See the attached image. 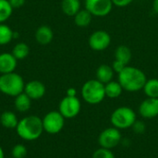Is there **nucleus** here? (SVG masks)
Segmentation results:
<instances>
[{"mask_svg": "<svg viewBox=\"0 0 158 158\" xmlns=\"http://www.w3.org/2000/svg\"><path fill=\"white\" fill-rule=\"evenodd\" d=\"M118 81L124 91L136 93L143 89L147 81V77L142 69L128 65L118 74Z\"/></svg>", "mask_w": 158, "mask_h": 158, "instance_id": "1", "label": "nucleus"}, {"mask_svg": "<svg viewBox=\"0 0 158 158\" xmlns=\"http://www.w3.org/2000/svg\"><path fill=\"white\" fill-rule=\"evenodd\" d=\"M16 131L19 137L24 141H35L41 137L44 131L42 118L36 116L25 117L19 120Z\"/></svg>", "mask_w": 158, "mask_h": 158, "instance_id": "2", "label": "nucleus"}, {"mask_svg": "<svg viewBox=\"0 0 158 158\" xmlns=\"http://www.w3.org/2000/svg\"><path fill=\"white\" fill-rule=\"evenodd\" d=\"M81 97L89 105H98L106 98L105 84L98 80H89L81 87Z\"/></svg>", "mask_w": 158, "mask_h": 158, "instance_id": "3", "label": "nucleus"}, {"mask_svg": "<svg viewBox=\"0 0 158 158\" xmlns=\"http://www.w3.org/2000/svg\"><path fill=\"white\" fill-rule=\"evenodd\" d=\"M24 81L22 77L15 72L1 74L0 92L7 96L16 97L24 91Z\"/></svg>", "mask_w": 158, "mask_h": 158, "instance_id": "4", "label": "nucleus"}, {"mask_svg": "<svg viewBox=\"0 0 158 158\" xmlns=\"http://www.w3.org/2000/svg\"><path fill=\"white\" fill-rule=\"evenodd\" d=\"M136 120L137 116L135 111L129 106H119L116 108L110 116L111 125L118 130L131 128Z\"/></svg>", "mask_w": 158, "mask_h": 158, "instance_id": "5", "label": "nucleus"}, {"mask_svg": "<svg viewBox=\"0 0 158 158\" xmlns=\"http://www.w3.org/2000/svg\"><path fill=\"white\" fill-rule=\"evenodd\" d=\"M44 131L49 134L59 133L65 125V118L59 111H50L42 118Z\"/></svg>", "mask_w": 158, "mask_h": 158, "instance_id": "6", "label": "nucleus"}, {"mask_svg": "<svg viewBox=\"0 0 158 158\" xmlns=\"http://www.w3.org/2000/svg\"><path fill=\"white\" fill-rule=\"evenodd\" d=\"M121 141H122V135L120 130L113 126L102 131L98 136L99 146L110 150L116 148L121 143Z\"/></svg>", "mask_w": 158, "mask_h": 158, "instance_id": "7", "label": "nucleus"}, {"mask_svg": "<svg viewBox=\"0 0 158 158\" xmlns=\"http://www.w3.org/2000/svg\"><path fill=\"white\" fill-rule=\"evenodd\" d=\"M81 109V104L77 96H65L59 103L58 111L65 118H76Z\"/></svg>", "mask_w": 158, "mask_h": 158, "instance_id": "8", "label": "nucleus"}, {"mask_svg": "<svg viewBox=\"0 0 158 158\" xmlns=\"http://www.w3.org/2000/svg\"><path fill=\"white\" fill-rule=\"evenodd\" d=\"M112 0H85V8L94 17L107 16L113 9Z\"/></svg>", "mask_w": 158, "mask_h": 158, "instance_id": "9", "label": "nucleus"}, {"mask_svg": "<svg viewBox=\"0 0 158 158\" xmlns=\"http://www.w3.org/2000/svg\"><path fill=\"white\" fill-rule=\"evenodd\" d=\"M88 44L89 46L94 51H104L109 47L111 44V36L107 31L98 30L90 35Z\"/></svg>", "mask_w": 158, "mask_h": 158, "instance_id": "10", "label": "nucleus"}, {"mask_svg": "<svg viewBox=\"0 0 158 158\" xmlns=\"http://www.w3.org/2000/svg\"><path fill=\"white\" fill-rule=\"evenodd\" d=\"M139 114L142 118L152 119L158 117V98L144 99L139 106Z\"/></svg>", "mask_w": 158, "mask_h": 158, "instance_id": "11", "label": "nucleus"}, {"mask_svg": "<svg viewBox=\"0 0 158 158\" xmlns=\"http://www.w3.org/2000/svg\"><path fill=\"white\" fill-rule=\"evenodd\" d=\"M23 92L31 100H39L45 94V86L40 81H31L25 84Z\"/></svg>", "mask_w": 158, "mask_h": 158, "instance_id": "12", "label": "nucleus"}, {"mask_svg": "<svg viewBox=\"0 0 158 158\" xmlns=\"http://www.w3.org/2000/svg\"><path fill=\"white\" fill-rule=\"evenodd\" d=\"M17 58L11 53L0 54V73L6 74L14 72L17 68Z\"/></svg>", "mask_w": 158, "mask_h": 158, "instance_id": "13", "label": "nucleus"}, {"mask_svg": "<svg viewBox=\"0 0 158 158\" xmlns=\"http://www.w3.org/2000/svg\"><path fill=\"white\" fill-rule=\"evenodd\" d=\"M54 38V33L49 26L43 25L40 26L35 31V40L38 44L42 45H46L52 42Z\"/></svg>", "mask_w": 158, "mask_h": 158, "instance_id": "14", "label": "nucleus"}, {"mask_svg": "<svg viewBox=\"0 0 158 158\" xmlns=\"http://www.w3.org/2000/svg\"><path fill=\"white\" fill-rule=\"evenodd\" d=\"M115 75V71L113 70L112 67L106 64H102L100 65L95 72L96 80H98L100 82L106 84L109 81H113Z\"/></svg>", "mask_w": 158, "mask_h": 158, "instance_id": "15", "label": "nucleus"}, {"mask_svg": "<svg viewBox=\"0 0 158 158\" xmlns=\"http://www.w3.org/2000/svg\"><path fill=\"white\" fill-rule=\"evenodd\" d=\"M61 9L69 17H74L81 10L80 0H62Z\"/></svg>", "mask_w": 158, "mask_h": 158, "instance_id": "16", "label": "nucleus"}, {"mask_svg": "<svg viewBox=\"0 0 158 158\" xmlns=\"http://www.w3.org/2000/svg\"><path fill=\"white\" fill-rule=\"evenodd\" d=\"M123 88L120 85L118 81H111L108 83L105 84V92H106V97L110 98V99H116L118 98L122 93H123Z\"/></svg>", "mask_w": 158, "mask_h": 158, "instance_id": "17", "label": "nucleus"}, {"mask_svg": "<svg viewBox=\"0 0 158 158\" xmlns=\"http://www.w3.org/2000/svg\"><path fill=\"white\" fill-rule=\"evenodd\" d=\"M132 57L131 50L125 44H120L116 48L115 51V58L116 60H118L125 65H129Z\"/></svg>", "mask_w": 158, "mask_h": 158, "instance_id": "18", "label": "nucleus"}, {"mask_svg": "<svg viewBox=\"0 0 158 158\" xmlns=\"http://www.w3.org/2000/svg\"><path fill=\"white\" fill-rule=\"evenodd\" d=\"M31 99L23 92L17 95L14 100V106L19 112H27L31 108Z\"/></svg>", "mask_w": 158, "mask_h": 158, "instance_id": "19", "label": "nucleus"}, {"mask_svg": "<svg viewBox=\"0 0 158 158\" xmlns=\"http://www.w3.org/2000/svg\"><path fill=\"white\" fill-rule=\"evenodd\" d=\"M18 123L17 116L11 111H5L0 116V124L6 129H16Z\"/></svg>", "mask_w": 158, "mask_h": 158, "instance_id": "20", "label": "nucleus"}, {"mask_svg": "<svg viewBox=\"0 0 158 158\" xmlns=\"http://www.w3.org/2000/svg\"><path fill=\"white\" fill-rule=\"evenodd\" d=\"M93 17L94 16L86 8L81 9L74 16V22L79 27H87L91 24Z\"/></svg>", "mask_w": 158, "mask_h": 158, "instance_id": "21", "label": "nucleus"}, {"mask_svg": "<svg viewBox=\"0 0 158 158\" xmlns=\"http://www.w3.org/2000/svg\"><path fill=\"white\" fill-rule=\"evenodd\" d=\"M143 90L147 97L158 98V79L147 80Z\"/></svg>", "mask_w": 158, "mask_h": 158, "instance_id": "22", "label": "nucleus"}, {"mask_svg": "<svg viewBox=\"0 0 158 158\" xmlns=\"http://www.w3.org/2000/svg\"><path fill=\"white\" fill-rule=\"evenodd\" d=\"M30 53V48L25 43L17 44L12 49V55L17 58V60H22L28 56Z\"/></svg>", "mask_w": 158, "mask_h": 158, "instance_id": "23", "label": "nucleus"}, {"mask_svg": "<svg viewBox=\"0 0 158 158\" xmlns=\"http://www.w3.org/2000/svg\"><path fill=\"white\" fill-rule=\"evenodd\" d=\"M14 33L9 26L0 23V45L7 44L11 42Z\"/></svg>", "mask_w": 158, "mask_h": 158, "instance_id": "24", "label": "nucleus"}, {"mask_svg": "<svg viewBox=\"0 0 158 158\" xmlns=\"http://www.w3.org/2000/svg\"><path fill=\"white\" fill-rule=\"evenodd\" d=\"M13 11L8 0H0V23H4L9 19Z\"/></svg>", "mask_w": 158, "mask_h": 158, "instance_id": "25", "label": "nucleus"}, {"mask_svg": "<svg viewBox=\"0 0 158 158\" xmlns=\"http://www.w3.org/2000/svg\"><path fill=\"white\" fill-rule=\"evenodd\" d=\"M27 148L20 143L16 144L11 151V156L13 158H25L27 156Z\"/></svg>", "mask_w": 158, "mask_h": 158, "instance_id": "26", "label": "nucleus"}, {"mask_svg": "<svg viewBox=\"0 0 158 158\" xmlns=\"http://www.w3.org/2000/svg\"><path fill=\"white\" fill-rule=\"evenodd\" d=\"M93 158H116L114 153L110 149L103 148L100 147L96 149L94 154H93Z\"/></svg>", "mask_w": 158, "mask_h": 158, "instance_id": "27", "label": "nucleus"}, {"mask_svg": "<svg viewBox=\"0 0 158 158\" xmlns=\"http://www.w3.org/2000/svg\"><path fill=\"white\" fill-rule=\"evenodd\" d=\"M133 129V131L137 134H142L146 130V126L145 124L143 122V121H140V120H136L134 122V124L132 125L131 127Z\"/></svg>", "mask_w": 158, "mask_h": 158, "instance_id": "28", "label": "nucleus"}, {"mask_svg": "<svg viewBox=\"0 0 158 158\" xmlns=\"http://www.w3.org/2000/svg\"><path fill=\"white\" fill-rule=\"evenodd\" d=\"M111 67H112L113 70L115 71V73L118 74L119 72H121V71L127 67V65H125L124 63H122V62H120V61L115 59V61L112 63V66H111Z\"/></svg>", "mask_w": 158, "mask_h": 158, "instance_id": "29", "label": "nucleus"}, {"mask_svg": "<svg viewBox=\"0 0 158 158\" xmlns=\"http://www.w3.org/2000/svg\"><path fill=\"white\" fill-rule=\"evenodd\" d=\"M113 5L118 7H124L129 6L131 3L133 2V0H112Z\"/></svg>", "mask_w": 158, "mask_h": 158, "instance_id": "30", "label": "nucleus"}, {"mask_svg": "<svg viewBox=\"0 0 158 158\" xmlns=\"http://www.w3.org/2000/svg\"><path fill=\"white\" fill-rule=\"evenodd\" d=\"M8 2L13 8H19L24 5L25 0H8Z\"/></svg>", "mask_w": 158, "mask_h": 158, "instance_id": "31", "label": "nucleus"}, {"mask_svg": "<svg viewBox=\"0 0 158 158\" xmlns=\"http://www.w3.org/2000/svg\"><path fill=\"white\" fill-rule=\"evenodd\" d=\"M67 96H71V97H74V96H77V91L75 88H69L67 90Z\"/></svg>", "mask_w": 158, "mask_h": 158, "instance_id": "32", "label": "nucleus"}, {"mask_svg": "<svg viewBox=\"0 0 158 158\" xmlns=\"http://www.w3.org/2000/svg\"><path fill=\"white\" fill-rule=\"evenodd\" d=\"M153 8L155 10V12L158 14V0H154L153 2Z\"/></svg>", "mask_w": 158, "mask_h": 158, "instance_id": "33", "label": "nucleus"}, {"mask_svg": "<svg viewBox=\"0 0 158 158\" xmlns=\"http://www.w3.org/2000/svg\"><path fill=\"white\" fill-rule=\"evenodd\" d=\"M0 158H5V155H4V151L2 149V147L0 146Z\"/></svg>", "mask_w": 158, "mask_h": 158, "instance_id": "34", "label": "nucleus"}, {"mask_svg": "<svg viewBox=\"0 0 158 158\" xmlns=\"http://www.w3.org/2000/svg\"><path fill=\"white\" fill-rule=\"evenodd\" d=\"M9 158H13V157H9Z\"/></svg>", "mask_w": 158, "mask_h": 158, "instance_id": "35", "label": "nucleus"}]
</instances>
